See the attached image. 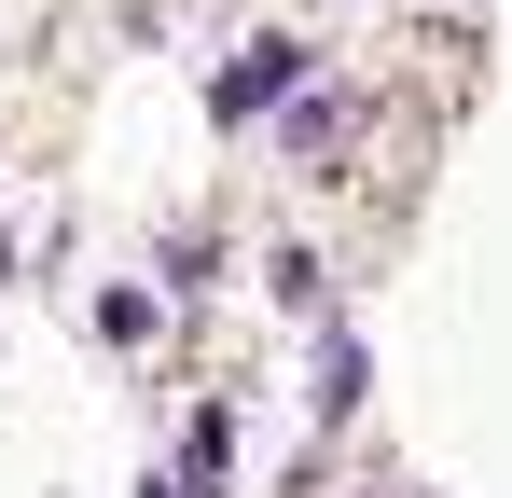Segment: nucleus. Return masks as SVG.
Returning a JSON list of instances; mask_svg holds the SVG:
<instances>
[{"mask_svg": "<svg viewBox=\"0 0 512 498\" xmlns=\"http://www.w3.org/2000/svg\"><path fill=\"white\" fill-rule=\"evenodd\" d=\"M291 56H305V42H250V56H236V70H222V111H263V97H277V83H291Z\"/></svg>", "mask_w": 512, "mask_h": 498, "instance_id": "1", "label": "nucleus"}, {"mask_svg": "<svg viewBox=\"0 0 512 498\" xmlns=\"http://www.w3.org/2000/svg\"><path fill=\"white\" fill-rule=\"evenodd\" d=\"M346 402H360V346L333 332V346H319V415H346Z\"/></svg>", "mask_w": 512, "mask_h": 498, "instance_id": "2", "label": "nucleus"}, {"mask_svg": "<svg viewBox=\"0 0 512 498\" xmlns=\"http://www.w3.org/2000/svg\"><path fill=\"white\" fill-rule=\"evenodd\" d=\"M139 498H194V485H139Z\"/></svg>", "mask_w": 512, "mask_h": 498, "instance_id": "3", "label": "nucleus"}]
</instances>
